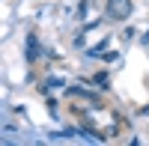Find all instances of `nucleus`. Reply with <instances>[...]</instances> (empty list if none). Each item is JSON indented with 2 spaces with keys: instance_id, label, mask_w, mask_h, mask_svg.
<instances>
[{
  "instance_id": "nucleus-1",
  "label": "nucleus",
  "mask_w": 149,
  "mask_h": 146,
  "mask_svg": "<svg viewBox=\"0 0 149 146\" xmlns=\"http://www.w3.org/2000/svg\"><path fill=\"white\" fill-rule=\"evenodd\" d=\"M131 0H107V6H104V15L110 21H125L131 15Z\"/></svg>"
}]
</instances>
